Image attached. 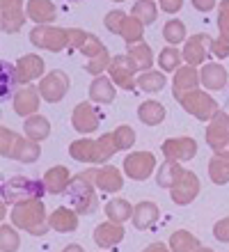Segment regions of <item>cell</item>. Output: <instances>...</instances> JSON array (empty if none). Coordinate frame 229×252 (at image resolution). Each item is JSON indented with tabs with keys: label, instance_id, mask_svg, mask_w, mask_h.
<instances>
[{
	"label": "cell",
	"instance_id": "1",
	"mask_svg": "<svg viewBox=\"0 0 229 252\" xmlns=\"http://www.w3.org/2000/svg\"><path fill=\"white\" fill-rule=\"evenodd\" d=\"M206 140L216 154L229 156V120L225 113H220V110L216 113V120L211 122L209 131H206Z\"/></svg>",
	"mask_w": 229,
	"mask_h": 252
},
{
	"label": "cell",
	"instance_id": "2",
	"mask_svg": "<svg viewBox=\"0 0 229 252\" xmlns=\"http://www.w3.org/2000/svg\"><path fill=\"white\" fill-rule=\"evenodd\" d=\"M186 106V110H188L190 115H195L197 120H211L213 115L218 113V106L213 103V101L206 96V94H202V92H193L190 94H183L181 99H179Z\"/></svg>",
	"mask_w": 229,
	"mask_h": 252
},
{
	"label": "cell",
	"instance_id": "3",
	"mask_svg": "<svg viewBox=\"0 0 229 252\" xmlns=\"http://www.w3.org/2000/svg\"><path fill=\"white\" fill-rule=\"evenodd\" d=\"M41 195V186L39 181H30L26 177H14L5 184V202L14 204V202H19L21 195Z\"/></svg>",
	"mask_w": 229,
	"mask_h": 252
},
{
	"label": "cell",
	"instance_id": "4",
	"mask_svg": "<svg viewBox=\"0 0 229 252\" xmlns=\"http://www.w3.org/2000/svg\"><path fill=\"white\" fill-rule=\"evenodd\" d=\"M154 165H156V160H154V156L151 154H131L129 158L124 160V170L129 177H133V179H147L151 174V170H154Z\"/></svg>",
	"mask_w": 229,
	"mask_h": 252
},
{
	"label": "cell",
	"instance_id": "5",
	"mask_svg": "<svg viewBox=\"0 0 229 252\" xmlns=\"http://www.w3.org/2000/svg\"><path fill=\"white\" fill-rule=\"evenodd\" d=\"M197 192H199V179H197L193 172H183L181 179L172 188V199H174L177 204H188Z\"/></svg>",
	"mask_w": 229,
	"mask_h": 252
},
{
	"label": "cell",
	"instance_id": "6",
	"mask_svg": "<svg viewBox=\"0 0 229 252\" xmlns=\"http://www.w3.org/2000/svg\"><path fill=\"white\" fill-rule=\"evenodd\" d=\"M195 152H197V145H195V140H190V138L167 140V142H165V154L172 156V158L188 160V158L195 156Z\"/></svg>",
	"mask_w": 229,
	"mask_h": 252
},
{
	"label": "cell",
	"instance_id": "7",
	"mask_svg": "<svg viewBox=\"0 0 229 252\" xmlns=\"http://www.w3.org/2000/svg\"><path fill=\"white\" fill-rule=\"evenodd\" d=\"M158 220V206L154 202H142L133 213V225L137 229H149Z\"/></svg>",
	"mask_w": 229,
	"mask_h": 252
},
{
	"label": "cell",
	"instance_id": "8",
	"mask_svg": "<svg viewBox=\"0 0 229 252\" xmlns=\"http://www.w3.org/2000/svg\"><path fill=\"white\" fill-rule=\"evenodd\" d=\"M65 90H66V80L62 76V71H53L51 78H46L44 85H41V94L48 101H60L65 96Z\"/></svg>",
	"mask_w": 229,
	"mask_h": 252
},
{
	"label": "cell",
	"instance_id": "9",
	"mask_svg": "<svg viewBox=\"0 0 229 252\" xmlns=\"http://www.w3.org/2000/svg\"><path fill=\"white\" fill-rule=\"evenodd\" d=\"M202 83L209 90H223L227 85V71L220 64H206L202 69Z\"/></svg>",
	"mask_w": 229,
	"mask_h": 252
},
{
	"label": "cell",
	"instance_id": "10",
	"mask_svg": "<svg viewBox=\"0 0 229 252\" xmlns=\"http://www.w3.org/2000/svg\"><path fill=\"white\" fill-rule=\"evenodd\" d=\"M209 41V34H197V37H193V39L186 44V51H183V55H186V60L190 62V64H199V62L206 58V53H204V44Z\"/></svg>",
	"mask_w": 229,
	"mask_h": 252
},
{
	"label": "cell",
	"instance_id": "11",
	"mask_svg": "<svg viewBox=\"0 0 229 252\" xmlns=\"http://www.w3.org/2000/svg\"><path fill=\"white\" fill-rule=\"evenodd\" d=\"M137 117L144 124H151V126L161 124L165 120V108L161 103H156V101H147V103H142V106L137 108Z\"/></svg>",
	"mask_w": 229,
	"mask_h": 252
},
{
	"label": "cell",
	"instance_id": "12",
	"mask_svg": "<svg viewBox=\"0 0 229 252\" xmlns=\"http://www.w3.org/2000/svg\"><path fill=\"white\" fill-rule=\"evenodd\" d=\"M195 85H197V73L193 69H181L177 73V78H174V96H177V101L186 92H193Z\"/></svg>",
	"mask_w": 229,
	"mask_h": 252
},
{
	"label": "cell",
	"instance_id": "13",
	"mask_svg": "<svg viewBox=\"0 0 229 252\" xmlns=\"http://www.w3.org/2000/svg\"><path fill=\"white\" fill-rule=\"evenodd\" d=\"M209 174L216 184H227L229 181V156H213L209 163Z\"/></svg>",
	"mask_w": 229,
	"mask_h": 252
},
{
	"label": "cell",
	"instance_id": "14",
	"mask_svg": "<svg viewBox=\"0 0 229 252\" xmlns=\"http://www.w3.org/2000/svg\"><path fill=\"white\" fill-rule=\"evenodd\" d=\"M181 167L174 165V163H165L163 167H161V172H158L156 181H158V186H165V188H170L174 186L179 179H181Z\"/></svg>",
	"mask_w": 229,
	"mask_h": 252
},
{
	"label": "cell",
	"instance_id": "15",
	"mask_svg": "<svg viewBox=\"0 0 229 252\" xmlns=\"http://www.w3.org/2000/svg\"><path fill=\"white\" fill-rule=\"evenodd\" d=\"M137 85L142 87L144 92H158V90L165 85V76L163 73H156V71L142 73V76L137 78Z\"/></svg>",
	"mask_w": 229,
	"mask_h": 252
},
{
	"label": "cell",
	"instance_id": "16",
	"mask_svg": "<svg viewBox=\"0 0 229 252\" xmlns=\"http://www.w3.org/2000/svg\"><path fill=\"white\" fill-rule=\"evenodd\" d=\"M119 239H122V232H119V229H112L110 225H101V227L97 229V243H98L101 248L115 246Z\"/></svg>",
	"mask_w": 229,
	"mask_h": 252
},
{
	"label": "cell",
	"instance_id": "17",
	"mask_svg": "<svg viewBox=\"0 0 229 252\" xmlns=\"http://www.w3.org/2000/svg\"><path fill=\"white\" fill-rule=\"evenodd\" d=\"M105 213L110 216V220H126L129 218V213H131V206L126 199H112L110 204L105 206Z\"/></svg>",
	"mask_w": 229,
	"mask_h": 252
},
{
	"label": "cell",
	"instance_id": "18",
	"mask_svg": "<svg viewBox=\"0 0 229 252\" xmlns=\"http://www.w3.org/2000/svg\"><path fill=\"white\" fill-rule=\"evenodd\" d=\"M92 99L97 101H112L115 99V90L105 78H98L94 85H92Z\"/></svg>",
	"mask_w": 229,
	"mask_h": 252
},
{
	"label": "cell",
	"instance_id": "19",
	"mask_svg": "<svg viewBox=\"0 0 229 252\" xmlns=\"http://www.w3.org/2000/svg\"><path fill=\"white\" fill-rule=\"evenodd\" d=\"M51 222H53V227H58V229H76V227H78L76 216H73V213H66L65 209H60V211L53 213Z\"/></svg>",
	"mask_w": 229,
	"mask_h": 252
},
{
	"label": "cell",
	"instance_id": "20",
	"mask_svg": "<svg viewBox=\"0 0 229 252\" xmlns=\"http://www.w3.org/2000/svg\"><path fill=\"white\" fill-rule=\"evenodd\" d=\"M165 39L170 41V44H179V41L186 39V26H183L181 21H170L167 26H165Z\"/></svg>",
	"mask_w": 229,
	"mask_h": 252
},
{
	"label": "cell",
	"instance_id": "21",
	"mask_svg": "<svg viewBox=\"0 0 229 252\" xmlns=\"http://www.w3.org/2000/svg\"><path fill=\"white\" fill-rule=\"evenodd\" d=\"M172 248L174 250H193V248H199V241L193 239L188 232H174L172 234Z\"/></svg>",
	"mask_w": 229,
	"mask_h": 252
},
{
	"label": "cell",
	"instance_id": "22",
	"mask_svg": "<svg viewBox=\"0 0 229 252\" xmlns=\"http://www.w3.org/2000/svg\"><path fill=\"white\" fill-rule=\"evenodd\" d=\"M30 14L37 21H51L53 19V7L46 0H33L30 2Z\"/></svg>",
	"mask_w": 229,
	"mask_h": 252
},
{
	"label": "cell",
	"instance_id": "23",
	"mask_svg": "<svg viewBox=\"0 0 229 252\" xmlns=\"http://www.w3.org/2000/svg\"><path fill=\"white\" fill-rule=\"evenodd\" d=\"M133 14H135L142 23H151V21L156 19V7H154V2L144 0V2H137L135 9H133Z\"/></svg>",
	"mask_w": 229,
	"mask_h": 252
},
{
	"label": "cell",
	"instance_id": "24",
	"mask_svg": "<svg viewBox=\"0 0 229 252\" xmlns=\"http://www.w3.org/2000/svg\"><path fill=\"white\" fill-rule=\"evenodd\" d=\"M12 76H14V66L9 62H2V101H7L12 96Z\"/></svg>",
	"mask_w": 229,
	"mask_h": 252
},
{
	"label": "cell",
	"instance_id": "25",
	"mask_svg": "<svg viewBox=\"0 0 229 252\" xmlns=\"http://www.w3.org/2000/svg\"><path fill=\"white\" fill-rule=\"evenodd\" d=\"M161 66H163L165 71L177 69L179 66V51H174V48H165V51H161Z\"/></svg>",
	"mask_w": 229,
	"mask_h": 252
},
{
	"label": "cell",
	"instance_id": "26",
	"mask_svg": "<svg viewBox=\"0 0 229 252\" xmlns=\"http://www.w3.org/2000/svg\"><path fill=\"white\" fill-rule=\"evenodd\" d=\"M37 108V96H34V90H26V101H19V115H28Z\"/></svg>",
	"mask_w": 229,
	"mask_h": 252
},
{
	"label": "cell",
	"instance_id": "27",
	"mask_svg": "<svg viewBox=\"0 0 229 252\" xmlns=\"http://www.w3.org/2000/svg\"><path fill=\"white\" fill-rule=\"evenodd\" d=\"M60 174H62L60 170H55V172H48V174H46V188H48L51 192H62V190H65V184L58 179Z\"/></svg>",
	"mask_w": 229,
	"mask_h": 252
},
{
	"label": "cell",
	"instance_id": "28",
	"mask_svg": "<svg viewBox=\"0 0 229 252\" xmlns=\"http://www.w3.org/2000/svg\"><path fill=\"white\" fill-rule=\"evenodd\" d=\"M220 28H223V39L229 41V0H225L220 7Z\"/></svg>",
	"mask_w": 229,
	"mask_h": 252
},
{
	"label": "cell",
	"instance_id": "29",
	"mask_svg": "<svg viewBox=\"0 0 229 252\" xmlns=\"http://www.w3.org/2000/svg\"><path fill=\"white\" fill-rule=\"evenodd\" d=\"M213 234H216L218 241H223V243H229V218L220 220V222L213 227Z\"/></svg>",
	"mask_w": 229,
	"mask_h": 252
},
{
	"label": "cell",
	"instance_id": "30",
	"mask_svg": "<svg viewBox=\"0 0 229 252\" xmlns=\"http://www.w3.org/2000/svg\"><path fill=\"white\" fill-rule=\"evenodd\" d=\"M98 186L103 188V190H119V177L115 172L110 174V179H105V174H101V179H98Z\"/></svg>",
	"mask_w": 229,
	"mask_h": 252
},
{
	"label": "cell",
	"instance_id": "31",
	"mask_svg": "<svg viewBox=\"0 0 229 252\" xmlns=\"http://www.w3.org/2000/svg\"><path fill=\"white\" fill-rule=\"evenodd\" d=\"M33 128H34V135H37V138H44L46 133H48L46 131V122L44 120H34V122L30 120L26 124V131H33Z\"/></svg>",
	"mask_w": 229,
	"mask_h": 252
},
{
	"label": "cell",
	"instance_id": "32",
	"mask_svg": "<svg viewBox=\"0 0 229 252\" xmlns=\"http://www.w3.org/2000/svg\"><path fill=\"white\" fill-rule=\"evenodd\" d=\"M193 7L199 9V12H209L216 7V0H193Z\"/></svg>",
	"mask_w": 229,
	"mask_h": 252
},
{
	"label": "cell",
	"instance_id": "33",
	"mask_svg": "<svg viewBox=\"0 0 229 252\" xmlns=\"http://www.w3.org/2000/svg\"><path fill=\"white\" fill-rule=\"evenodd\" d=\"M133 55H135V58H137V60H140V62H142L144 66H147V64H149V62H151V58H149V48H147V46H142V48H135V51H133Z\"/></svg>",
	"mask_w": 229,
	"mask_h": 252
}]
</instances>
